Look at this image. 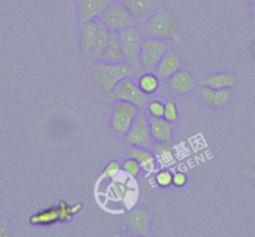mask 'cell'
Wrapping results in <instances>:
<instances>
[{"label": "cell", "instance_id": "obj_1", "mask_svg": "<svg viewBox=\"0 0 255 237\" xmlns=\"http://www.w3.org/2000/svg\"><path fill=\"white\" fill-rule=\"evenodd\" d=\"M141 30L144 38L169 39L176 45L185 48L180 23L175 14L163 3L158 4L155 11L151 14L146 23L141 25Z\"/></svg>", "mask_w": 255, "mask_h": 237}, {"label": "cell", "instance_id": "obj_2", "mask_svg": "<svg viewBox=\"0 0 255 237\" xmlns=\"http://www.w3.org/2000/svg\"><path fill=\"white\" fill-rule=\"evenodd\" d=\"M110 31L100 19L80 24V50L90 60H98L109 39Z\"/></svg>", "mask_w": 255, "mask_h": 237}, {"label": "cell", "instance_id": "obj_3", "mask_svg": "<svg viewBox=\"0 0 255 237\" xmlns=\"http://www.w3.org/2000/svg\"><path fill=\"white\" fill-rule=\"evenodd\" d=\"M136 70L131 68L127 63L119 64H110V63L95 60L93 64L92 74L93 81L97 86L105 94L110 95L114 87L122 81L123 79L129 77H134Z\"/></svg>", "mask_w": 255, "mask_h": 237}, {"label": "cell", "instance_id": "obj_4", "mask_svg": "<svg viewBox=\"0 0 255 237\" xmlns=\"http://www.w3.org/2000/svg\"><path fill=\"white\" fill-rule=\"evenodd\" d=\"M118 34L120 48H122L124 60L135 70L140 69L139 55H140L141 44L144 40V34L141 26L133 25L120 30Z\"/></svg>", "mask_w": 255, "mask_h": 237}, {"label": "cell", "instance_id": "obj_5", "mask_svg": "<svg viewBox=\"0 0 255 237\" xmlns=\"http://www.w3.org/2000/svg\"><path fill=\"white\" fill-rule=\"evenodd\" d=\"M139 109L136 105L131 104L124 100H115L110 110L109 125L113 133L118 136H124L129 133L133 126L136 116H138Z\"/></svg>", "mask_w": 255, "mask_h": 237}, {"label": "cell", "instance_id": "obj_6", "mask_svg": "<svg viewBox=\"0 0 255 237\" xmlns=\"http://www.w3.org/2000/svg\"><path fill=\"white\" fill-rule=\"evenodd\" d=\"M174 41L169 39L144 38L139 55L140 69L143 72H154L163 56L174 48Z\"/></svg>", "mask_w": 255, "mask_h": 237}, {"label": "cell", "instance_id": "obj_7", "mask_svg": "<svg viewBox=\"0 0 255 237\" xmlns=\"http://www.w3.org/2000/svg\"><path fill=\"white\" fill-rule=\"evenodd\" d=\"M153 212L144 206H135L127 212L123 229L130 236H149L153 232Z\"/></svg>", "mask_w": 255, "mask_h": 237}, {"label": "cell", "instance_id": "obj_8", "mask_svg": "<svg viewBox=\"0 0 255 237\" xmlns=\"http://www.w3.org/2000/svg\"><path fill=\"white\" fill-rule=\"evenodd\" d=\"M100 20L104 23L108 30L110 33H119L123 29L128 26L138 25L131 16V14L128 11V9L120 3L119 0H114L100 16Z\"/></svg>", "mask_w": 255, "mask_h": 237}, {"label": "cell", "instance_id": "obj_9", "mask_svg": "<svg viewBox=\"0 0 255 237\" xmlns=\"http://www.w3.org/2000/svg\"><path fill=\"white\" fill-rule=\"evenodd\" d=\"M112 99L114 100H124V101H129L131 104L136 105L139 109H144L145 105L149 101V95L144 94L140 89H139L138 84L133 77L125 78L123 79L114 90L110 94Z\"/></svg>", "mask_w": 255, "mask_h": 237}, {"label": "cell", "instance_id": "obj_10", "mask_svg": "<svg viewBox=\"0 0 255 237\" xmlns=\"http://www.w3.org/2000/svg\"><path fill=\"white\" fill-rule=\"evenodd\" d=\"M125 143L128 146H141L149 149L153 145L154 140L151 138L150 126H149V116L144 109L139 111L133 126L125 135Z\"/></svg>", "mask_w": 255, "mask_h": 237}, {"label": "cell", "instance_id": "obj_11", "mask_svg": "<svg viewBox=\"0 0 255 237\" xmlns=\"http://www.w3.org/2000/svg\"><path fill=\"white\" fill-rule=\"evenodd\" d=\"M183 67V56L179 53L178 49L174 46V48H171L170 50L163 56V59H161L160 63L158 64L156 69L154 70V73L158 75L159 79H160L161 81H166V80L170 79V78L173 77L175 73H178Z\"/></svg>", "mask_w": 255, "mask_h": 237}, {"label": "cell", "instance_id": "obj_12", "mask_svg": "<svg viewBox=\"0 0 255 237\" xmlns=\"http://www.w3.org/2000/svg\"><path fill=\"white\" fill-rule=\"evenodd\" d=\"M139 26L144 25L158 6V0H119Z\"/></svg>", "mask_w": 255, "mask_h": 237}, {"label": "cell", "instance_id": "obj_13", "mask_svg": "<svg viewBox=\"0 0 255 237\" xmlns=\"http://www.w3.org/2000/svg\"><path fill=\"white\" fill-rule=\"evenodd\" d=\"M114 0H77L79 24L99 19Z\"/></svg>", "mask_w": 255, "mask_h": 237}, {"label": "cell", "instance_id": "obj_14", "mask_svg": "<svg viewBox=\"0 0 255 237\" xmlns=\"http://www.w3.org/2000/svg\"><path fill=\"white\" fill-rule=\"evenodd\" d=\"M198 92L202 101L212 109L225 107L232 101L233 97L232 89H213V87L200 86Z\"/></svg>", "mask_w": 255, "mask_h": 237}, {"label": "cell", "instance_id": "obj_15", "mask_svg": "<svg viewBox=\"0 0 255 237\" xmlns=\"http://www.w3.org/2000/svg\"><path fill=\"white\" fill-rule=\"evenodd\" d=\"M151 138L156 143H174L175 124L170 123L164 117H149Z\"/></svg>", "mask_w": 255, "mask_h": 237}, {"label": "cell", "instance_id": "obj_16", "mask_svg": "<svg viewBox=\"0 0 255 237\" xmlns=\"http://www.w3.org/2000/svg\"><path fill=\"white\" fill-rule=\"evenodd\" d=\"M168 87L176 95H186L194 89L195 79L188 68H181L178 73L166 80Z\"/></svg>", "mask_w": 255, "mask_h": 237}, {"label": "cell", "instance_id": "obj_17", "mask_svg": "<svg viewBox=\"0 0 255 237\" xmlns=\"http://www.w3.org/2000/svg\"><path fill=\"white\" fill-rule=\"evenodd\" d=\"M199 85L213 89H233L237 85V78L229 72H217L203 78Z\"/></svg>", "mask_w": 255, "mask_h": 237}, {"label": "cell", "instance_id": "obj_18", "mask_svg": "<svg viewBox=\"0 0 255 237\" xmlns=\"http://www.w3.org/2000/svg\"><path fill=\"white\" fill-rule=\"evenodd\" d=\"M100 62L110 63V64H119V63H125L124 55H123L122 48H120L119 40H118L117 33H110L109 39L100 54L99 59Z\"/></svg>", "mask_w": 255, "mask_h": 237}, {"label": "cell", "instance_id": "obj_19", "mask_svg": "<svg viewBox=\"0 0 255 237\" xmlns=\"http://www.w3.org/2000/svg\"><path fill=\"white\" fill-rule=\"evenodd\" d=\"M128 155L136 158L140 162L141 167L145 172H155L158 170V162L155 156L151 153L149 148H141V146H129Z\"/></svg>", "mask_w": 255, "mask_h": 237}, {"label": "cell", "instance_id": "obj_20", "mask_svg": "<svg viewBox=\"0 0 255 237\" xmlns=\"http://www.w3.org/2000/svg\"><path fill=\"white\" fill-rule=\"evenodd\" d=\"M151 153L155 156L158 165L161 167H169L175 162V153H174L173 144L169 143H156L154 141L150 148Z\"/></svg>", "mask_w": 255, "mask_h": 237}, {"label": "cell", "instance_id": "obj_21", "mask_svg": "<svg viewBox=\"0 0 255 237\" xmlns=\"http://www.w3.org/2000/svg\"><path fill=\"white\" fill-rule=\"evenodd\" d=\"M29 222L33 226H51L59 222V206L54 205V206L46 207V209L40 210V211L35 212L30 216Z\"/></svg>", "mask_w": 255, "mask_h": 237}, {"label": "cell", "instance_id": "obj_22", "mask_svg": "<svg viewBox=\"0 0 255 237\" xmlns=\"http://www.w3.org/2000/svg\"><path fill=\"white\" fill-rule=\"evenodd\" d=\"M136 84L144 94L151 96L160 90L161 80L154 72H144L138 77Z\"/></svg>", "mask_w": 255, "mask_h": 237}, {"label": "cell", "instance_id": "obj_23", "mask_svg": "<svg viewBox=\"0 0 255 237\" xmlns=\"http://www.w3.org/2000/svg\"><path fill=\"white\" fill-rule=\"evenodd\" d=\"M59 206V222L60 224H67V222L73 221L75 215L79 214L83 210L84 205L82 202H78L75 205H70L65 201H60Z\"/></svg>", "mask_w": 255, "mask_h": 237}, {"label": "cell", "instance_id": "obj_24", "mask_svg": "<svg viewBox=\"0 0 255 237\" xmlns=\"http://www.w3.org/2000/svg\"><path fill=\"white\" fill-rule=\"evenodd\" d=\"M122 171L123 172L127 173L129 177H133V179H136V177H139L141 173V171H143V167H141L140 162H139L136 158H131V156H129L128 158H125V160H123L122 162Z\"/></svg>", "mask_w": 255, "mask_h": 237}, {"label": "cell", "instance_id": "obj_25", "mask_svg": "<svg viewBox=\"0 0 255 237\" xmlns=\"http://www.w3.org/2000/svg\"><path fill=\"white\" fill-rule=\"evenodd\" d=\"M154 182L156 186L161 189H168L173 186V172L168 167H161L160 170H156L154 175Z\"/></svg>", "mask_w": 255, "mask_h": 237}, {"label": "cell", "instance_id": "obj_26", "mask_svg": "<svg viewBox=\"0 0 255 237\" xmlns=\"http://www.w3.org/2000/svg\"><path fill=\"white\" fill-rule=\"evenodd\" d=\"M122 171V162L118 160H110L107 165L104 166L102 171V177L105 181H110L114 177H117L118 173Z\"/></svg>", "mask_w": 255, "mask_h": 237}, {"label": "cell", "instance_id": "obj_27", "mask_svg": "<svg viewBox=\"0 0 255 237\" xmlns=\"http://www.w3.org/2000/svg\"><path fill=\"white\" fill-rule=\"evenodd\" d=\"M164 107L165 104L161 100H149L148 104L144 107V111L146 112L149 117H163L164 116Z\"/></svg>", "mask_w": 255, "mask_h": 237}, {"label": "cell", "instance_id": "obj_28", "mask_svg": "<svg viewBox=\"0 0 255 237\" xmlns=\"http://www.w3.org/2000/svg\"><path fill=\"white\" fill-rule=\"evenodd\" d=\"M165 107H164V119L169 120L170 123L176 124L179 120V107L176 105V102L174 100L168 99L166 101H164Z\"/></svg>", "mask_w": 255, "mask_h": 237}, {"label": "cell", "instance_id": "obj_29", "mask_svg": "<svg viewBox=\"0 0 255 237\" xmlns=\"http://www.w3.org/2000/svg\"><path fill=\"white\" fill-rule=\"evenodd\" d=\"M13 236V226L10 220L5 217H0V237H11Z\"/></svg>", "mask_w": 255, "mask_h": 237}, {"label": "cell", "instance_id": "obj_30", "mask_svg": "<svg viewBox=\"0 0 255 237\" xmlns=\"http://www.w3.org/2000/svg\"><path fill=\"white\" fill-rule=\"evenodd\" d=\"M188 176L185 172H181V171H175L173 173V186L178 187V189H183L188 184Z\"/></svg>", "mask_w": 255, "mask_h": 237}, {"label": "cell", "instance_id": "obj_31", "mask_svg": "<svg viewBox=\"0 0 255 237\" xmlns=\"http://www.w3.org/2000/svg\"><path fill=\"white\" fill-rule=\"evenodd\" d=\"M250 18H252V23L255 25V4H252V8H250Z\"/></svg>", "mask_w": 255, "mask_h": 237}, {"label": "cell", "instance_id": "obj_32", "mask_svg": "<svg viewBox=\"0 0 255 237\" xmlns=\"http://www.w3.org/2000/svg\"><path fill=\"white\" fill-rule=\"evenodd\" d=\"M3 215H4V209H3V206L0 205V217H3Z\"/></svg>", "mask_w": 255, "mask_h": 237}, {"label": "cell", "instance_id": "obj_33", "mask_svg": "<svg viewBox=\"0 0 255 237\" xmlns=\"http://www.w3.org/2000/svg\"><path fill=\"white\" fill-rule=\"evenodd\" d=\"M247 1L250 4V5H252V4H255V0H247Z\"/></svg>", "mask_w": 255, "mask_h": 237}, {"label": "cell", "instance_id": "obj_34", "mask_svg": "<svg viewBox=\"0 0 255 237\" xmlns=\"http://www.w3.org/2000/svg\"><path fill=\"white\" fill-rule=\"evenodd\" d=\"M253 53H254V55H255V41L253 43Z\"/></svg>", "mask_w": 255, "mask_h": 237}, {"label": "cell", "instance_id": "obj_35", "mask_svg": "<svg viewBox=\"0 0 255 237\" xmlns=\"http://www.w3.org/2000/svg\"><path fill=\"white\" fill-rule=\"evenodd\" d=\"M75 1H77V0H75Z\"/></svg>", "mask_w": 255, "mask_h": 237}]
</instances>
